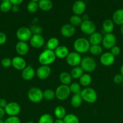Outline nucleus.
Listing matches in <instances>:
<instances>
[{
	"mask_svg": "<svg viewBox=\"0 0 123 123\" xmlns=\"http://www.w3.org/2000/svg\"><path fill=\"white\" fill-rule=\"evenodd\" d=\"M12 6L13 5L10 0H2L0 4V10L4 13H7L12 10Z\"/></svg>",
	"mask_w": 123,
	"mask_h": 123,
	"instance_id": "7c9ffc66",
	"label": "nucleus"
},
{
	"mask_svg": "<svg viewBox=\"0 0 123 123\" xmlns=\"http://www.w3.org/2000/svg\"><path fill=\"white\" fill-rule=\"evenodd\" d=\"M82 22H83V20L80 16L74 14L69 19V24L75 27L80 26Z\"/></svg>",
	"mask_w": 123,
	"mask_h": 123,
	"instance_id": "2f4dec72",
	"label": "nucleus"
},
{
	"mask_svg": "<svg viewBox=\"0 0 123 123\" xmlns=\"http://www.w3.org/2000/svg\"><path fill=\"white\" fill-rule=\"evenodd\" d=\"M116 42V38L112 33H107L102 37V46L106 49H110L115 46Z\"/></svg>",
	"mask_w": 123,
	"mask_h": 123,
	"instance_id": "9d476101",
	"label": "nucleus"
},
{
	"mask_svg": "<svg viewBox=\"0 0 123 123\" xmlns=\"http://www.w3.org/2000/svg\"><path fill=\"white\" fill-rule=\"evenodd\" d=\"M4 123H21V121L18 116L8 117L4 121Z\"/></svg>",
	"mask_w": 123,
	"mask_h": 123,
	"instance_id": "a19ab883",
	"label": "nucleus"
},
{
	"mask_svg": "<svg viewBox=\"0 0 123 123\" xmlns=\"http://www.w3.org/2000/svg\"><path fill=\"white\" fill-rule=\"evenodd\" d=\"M35 74L36 72L31 66H27V67L22 70L21 72V76L22 79L27 81L33 79Z\"/></svg>",
	"mask_w": 123,
	"mask_h": 123,
	"instance_id": "6ab92c4d",
	"label": "nucleus"
},
{
	"mask_svg": "<svg viewBox=\"0 0 123 123\" xmlns=\"http://www.w3.org/2000/svg\"><path fill=\"white\" fill-rule=\"evenodd\" d=\"M27 97L29 100L32 103H40L43 99V91L38 87H31L28 91Z\"/></svg>",
	"mask_w": 123,
	"mask_h": 123,
	"instance_id": "20e7f679",
	"label": "nucleus"
},
{
	"mask_svg": "<svg viewBox=\"0 0 123 123\" xmlns=\"http://www.w3.org/2000/svg\"><path fill=\"white\" fill-rule=\"evenodd\" d=\"M7 102L6 101V99L4 98H0V108H4V109L6 108V106H7Z\"/></svg>",
	"mask_w": 123,
	"mask_h": 123,
	"instance_id": "a18cd8bd",
	"label": "nucleus"
},
{
	"mask_svg": "<svg viewBox=\"0 0 123 123\" xmlns=\"http://www.w3.org/2000/svg\"><path fill=\"white\" fill-rule=\"evenodd\" d=\"M7 36L2 32H0V45H3L7 42Z\"/></svg>",
	"mask_w": 123,
	"mask_h": 123,
	"instance_id": "c03bdc74",
	"label": "nucleus"
},
{
	"mask_svg": "<svg viewBox=\"0 0 123 123\" xmlns=\"http://www.w3.org/2000/svg\"><path fill=\"white\" fill-rule=\"evenodd\" d=\"M115 61V56H113L110 52L102 53L100 58V61L101 64L106 67H109L113 64Z\"/></svg>",
	"mask_w": 123,
	"mask_h": 123,
	"instance_id": "ddd939ff",
	"label": "nucleus"
},
{
	"mask_svg": "<svg viewBox=\"0 0 123 123\" xmlns=\"http://www.w3.org/2000/svg\"><path fill=\"white\" fill-rule=\"evenodd\" d=\"M56 58L59 59L66 58V56L69 53L68 47L64 45H59L55 50H54Z\"/></svg>",
	"mask_w": 123,
	"mask_h": 123,
	"instance_id": "aec40b11",
	"label": "nucleus"
},
{
	"mask_svg": "<svg viewBox=\"0 0 123 123\" xmlns=\"http://www.w3.org/2000/svg\"><path fill=\"white\" fill-rule=\"evenodd\" d=\"M40 0H30V1H34V2H38V1H39Z\"/></svg>",
	"mask_w": 123,
	"mask_h": 123,
	"instance_id": "6e6d98bb",
	"label": "nucleus"
},
{
	"mask_svg": "<svg viewBox=\"0 0 123 123\" xmlns=\"http://www.w3.org/2000/svg\"><path fill=\"white\" fill-rule=\"evenodd\" d=\"M43 99L46 100H52L54 99V97H55V91L51 89H47L43 91Z\"/></svg>",
	"mask_w": 123,
	"mask_h": 123,
	"instance_id": "c9c22d12",
	"label": "nucleus"
},
{
	"mask_svg": "<svg viewBox=\"0 0 123 123\" xmlns=\"http://www.w3.org/2000/svg\"><path fill=\"white\" fill-rule=\"evenodd\" d=\"M15 50L19 56H25L29 52V46L27 42L19 41L16 44Z\"/></svg>",
	"mask_w": 123,
	"mask_h": 123,
	"instance_id": "a211bd4d",
	"label": "nucleus"
},
{
	"mask_svg": "<svg viewBox=\"0 0 123 123\" xmlns=\"http://www.w3.org/2000/svg\"><path fill=\"white\" fill-rule=\"evenodd\" d=\"M80 67L84 72L86 73H91L95 70L96 67V62L95 60L90 56H86L82 58L80 63Z\"/></svg>",
	"mask_w": 123,
	"mask_h": 123,
	"instance_id": "39448f33",
	"label": "nucleus"
},
{
	"mask_svg": "<svg viewBox=\"0 0 123 123\" xmlns=\"http://www.w3.org/2000/svg\"><path fill=\"white\" fill-rule=\"evenodd\" d=\"M54 123H64V121L62 119H56L54 120Z\"/></svg>",
	"mask_w": 123,
	"mask_h": 123,
	"instance_id": "3c124183",
	"label": "nucleus"
},
{
	"mask_svg": "<svg viewBox=\"0 0 123 123\" xmlns=\"http://www.w3.org/2000/svg\"><path fill=\"white\" fill-rule=\"evenodd\" d=\"M89 42L90 45H96V44H100L102 43V36L98 32L95 31L94 33L90 35L89 38Z\"/></svg>",
	"mask_w": 123,
	"mask_h": 123,
	"instance_id": "4be33fe9",
	"label": "nucleus"
},
{
	"mask_svg": "<svg viewBox=\"0 0 123 123\" xmlns=\"http://www.w3.org/2000/svg\"><path fill=\"white\" fill-rule=\"evenodd\" d=\"M72 77L70 73L68 72H62L59 75V80L62 85H69L72 82Z\"/></svg>",
	"mask_w": 123,
	"mask_h": 123,
	"instance_id": "393cba45",
	"label": "nucleus"
},
{
	"mask_svg": "<svg viewBox=\"0 0 123 123\" xmlns=\"http://www.w3.org/2000/svg\"><path fill=\"white\" fill-rule=\"evenodd\" d=\"M37 3L39 8L45 12L51 10L53 7V4L51 0H40Z\"/></svg>",
	"mask_w": 123,
	"mask_h": 123,
	"instance_id": "5701e85b",
	"label": "nucleus"
},
{
	"mask_svg": "<svg viewBox=\"0 0 123 123\" xmlns=\"http://www.w3.org/2000/svg\"><path fill=\"white\" fill-rule=\"evenodd\" d=\"M82 20L83 21H86V20H89V17L88 14H84L82 17Z\"/></svg>",
	"mask_w": 123,
	"mask_h": 123,
	"instance_id": "8fccbe9b",
	"label": "nucleus"
},
{
	"mask_svg": "<svg viewBox=\"0 0 123 123\" xmlns=\"http://www.w3.org/2000/svg\"><path fill=\"white\" fill-rule=\"evenodd\" d=\"M89 51L90 52L92 55H94V56H98V55H101L102 54V48L100 46V44L90 45Z\"/></svg>",
	"mask_w": 123,
	"mask_h": 123,
	"instance_id": "473e14b6",
	"label": "nucleus"
},
{
	"mask_svg": "<svg viewBox=\"0 0 123 123\" xmlns=\"http://www.w3.org/2000/svg\"><path fill=\"white\" fill-rule=\"evenodd\" d=\"M12 66L18 70L22 71L27 67V62L25 59L20 56H16L12 60Z\"/></svg>",
	"mask_w": 123,
	"mask_h": 123,
	"instance_id": "f3484780",
	"label": "nucleus"
},
{
	"mask_svg": "<svg viewBox=\"0 0 123 123\" xmlns=\"http://www.w3.org/2000/svg\"><path fill=\"white\" fill-rule=\"evenodd\" d=\"M11 3L12 5H16V6H19L20 5L22 2L24 1V0H10Z\"/></svg>",
	"mask_w": 123,
	"mask_h": 123,
	"instance_id": "49530a36",
	"label": "nucleus"
},
{
	"mask_svg": "<svg viewBox=\"0 0 123 123\" xmlns=\"http://www.w3.org/2000/svg\"><path fill=\"white\" fill-rule=\"evenodd\" d=\"M6 114L9 117L18 116L20 113L21 108L19 103L14 102H11L7 103V106L4 108Z\"/></svg>",
	"mask_w": 123,
	"mask_h": 123,
	"instance_id": "6e6552de",
	"label": "nucleus"
},
{
	"mask_svg": "<svg viewBox=\"0 0 123 123\" xmlns=\"http://www.w3.org/2000/svg\"><path fill=\"white\" fill-rule=\"evenodd\" d=\"M1 66L4 67V68H9L10 67L12 66V60L9 58H4L2 60H1Z\"/></svg>",
	"mask_w": 123,
	"mask_h": 123,
	"instance_id": "58836bf2",
	"label": "nucleus"
},
{
	"mask_svg": "<svg viewBox=\"0 0 123 123\" xmlns=\"http://www.w3.org/2000/svg\"><path fill=\"white\" fill-rule=\"evenodd\" d=\"M120 74L123 76V64L121 66L120 68Z\"/></svg>",
	"mask_w": 123,
	"mask_h": 123,
	"instance_id": "603ef678",
	"label": "nucleus"
},
{
	"mask_svg": "<svg viewBox=\"0 0 123 123\" xmlns=\"http://www.w3.org/2000/svg\"><path fill=\"white\" fill-rule=\"evenodd\" d=\"M69 86L71 92L73 93L74 94H79L81 93L82 88H81L80 84L77 82H74L69 85Z\"/></svg>",
	"mask_w": 123,
	"mask_h": 123,
	"instance_id": "e433bc0d",
	"label": "nucleus"
},
{
	"mask_svg": "<svg viewBox=\"0 0 123 123\" xmlns=\"http://www.w3.org/2000/svg\"><path fill=\"white\" fill-rule=\"evenodd\" d=\"M54 118L49 114H44L40 117L38 123H54Z\"/></svg>",
	"mask_w": 123,
	"mask_h": 123,
	"instance_id": "f704fd0d",
	"label": "nucleus"
},
{
	"mask_svg": "<svg viewBox=\"0 0 123 123\" xmlns=\"http://www.w3.org/2000/svg\"><path fill=\"white\" fill-rule=\"evenodd\" d=\"M38 8V3L37 2H34V1H30L27 6V9L29 13H35L37 12Z\"/></svg>",
	"mask_w": 123,
	"mask_h": 123,
	"instance_id": "4c0bfd02",
	"label": "nucleus"
},
{
	"mask_svg": "<svg viewBox=\"0 0 123 123\" xmlns=\"http://www.w3.org/2000/svg\"><path fill=\"white\" fill-rule=\"evenodd\" d=\"M0 123H4V121L2 119H0Z\"/></svg>",
	"mask_w": 123,
	"mask_h": 123,
	"instance_id": "5fc2aeb1",
	"label": "nucleus"
},
{
	"mask_svg": "<svg viewBox=\"0 0 123 123\" xmlns=\"http://www.w3.org/2000/svg\"><path fill=\"white\" fill-rule=\"evenodd\" d=\"M56 59L54 50L45 49L40 54L38 57V61L41 66H49L55 61Z\"/></svg>",
	"mask_w": 123,
	"mask_h": 123,
	"instance_id": "f257e3e1",
	"label": "nucleus"
},
{
	"mask_svg": "<svg viewBox=\"0 0 123 123\" xmlns=\"http://www.w3.org/2000/svg\"><path fill=\"white\" fill-rule=\"evenodd\" d=\"M32 36L33 34L30 29L26 26L20 27L16 32V38L20 42H27V41H30Z\"/></svg>",
	"mask_w": 123,
	"mask_h": 123,
	"instance_id": "423d86ee",
	"label": "nucleus"
},
{
	"mask_svg": "<svg viewBox=\"0 0 123 123\" xmlns=\"http://www.w3.org/2000/svg\"><path fill=\"white\" fill-rule=\"evenodd\" d=\"M71 91H70L69 85H60L58 86L55 91V97L59 100L63 101L67 99L70 96Z\"/></svg>",
	"mask_w": 123,
	"mask_h": 123,
	"instance_id": "0eeeda50",
	"label": "nucleus"
},
{
	"mask_svg": "<svg viewBox=\"0 0 123 123\" xmlns=\"http://www.w3.org/2000/svg\"><path fill=\"white\" fill-rule=\"evenodd\" d=\"M19 6H16V5H13L12 10H12L13 12H14V13H17V12L19 11Z\"/></svg>",
	"mask_w": 123,
	"mask_h": 123,
	"instance_id": "de8ad7c7",
	"label": "nucleus"
},
{
	"mask_svg": "<svg viewBox=\"0 0 123 123\" xmlns=\"http://www.w3.org/2000/svg\"><path fill=\"white\" fill-rule=\"evenodd\" d=\"M64 123H80L78 118L73 114H66L63 118Z\"/></svg>",
	"mask_w": 123,
	"mask_h": 123,
	"instance_id": "72a5a7b5",
	"label": "nucleus"
},
{
	"mask_svg": "<svg viewBox=\"0 0 123 123\" xmlns=\"http://www.w3.org/2000/svg\"><path fill=\"white\" fill-rule=\"evenodd\" d=\"M113 82L116 84H122L123 82V76L121 74H117L113 77Z\"/></svg>",
	"mask_w": 123,
	"mask_h": 123,
	"instance_id": "37998d69",
	"label": "nucleus"
},
{
	"mask_svg": "<svg viewBox=\"0 0 123 123\" xmlns=\"http://www.w3.org/2000/svg\"><path fill=\"white\" fill-rule=\"evenodd\" d=\"M76 32L75 27L70 24H66L63 25L60 28V34L62 36L66 38L72 37Z\"/></svg>",
	"mask_w": 123,
	"mask_h": 123,
	"instance_id": "4468645a",
	"label": "nucleus"
},
{
	"mask_svg": "<svg viewBox=\"0 0 123 123\" xmlns=\"http://www.w3.org/2000/svg\"><path fill=\"white\" fill-rule=\"evenodd\" d=\"M110 52L114 56H118L121 53V49L118 46H114L113 48L110 49Z\"/></svg>",
	"mask_w": 123,
	"mask_h": 123,
	"instance_id": "79ce46f5",
	"label": "nucleus"
},
{
	"mask_svg": "<svg viewBox=\"0 0 123 123\" xmlns=\"http://www.w3.org/2000/svg\"><path fill=\"white\" fill-rule=\"evenodd\" d=\"M59 46V40L56 37H51L48 39L47 43V49L51 50H54Z\"/></svg>",
	"mask_w": 123,
	"mask_h": 123,
	"instance_id": "c756f323",
	"label": "nucleus"
},
{
	"mask_svg": "<svg viewBox=\"0 0 123 123\" xmlns=\"http://www.w3.org/2000/svg\"><path fill=\"white\" fill-rule=\"evenodd\" d=\"M122 87H123V82L122 83Z\"/></svg>",
	"mask_w": 123,
	"mask_h": 123,
	"instance_id": "13d9d810",
	"label": "nucleus"
},
{
	"mask_svg": "<svg viewBox=\"0 0 123 123\" xmlns=\"http://www.w3.org/2000/svg\"><path fill=\"white\" fill-rule=\"evenodd\" d=\"M83 98L81 96L80 94H74L71 100V105L73 108H78L81 106L83 103Z\"/></svg>",
	"mask_w": 123,
	"mask_h": 123,
	"instance_id": "bb28decb",
	"label": "nucleus"
},
{
	"mask_svg": "<svg viewBox=\"0 0 123 123\" xmlns=\"http://www.w3.org/2000/svg\"><path fill=\"white\" fill-rule=\"evenodd\" d=\"M84 73V71L82 69V67L80 66H76V67H73L71 71V77L72 78L74 79H79L82 76Z\"/></svg>",
	"mask_w": 123,
	"mask_h": 123,
	"instance_id": "cd10ccee",
	"label": "nucleus"
},
{
	"mask_svg": "<svg viewBox=\"0 0 123 123\" xmlns=\"http://www.w3.org/2000/svg\"><path fill=\"white\" fill-rule=\"evenodd\" d=\"M120 31H121V32L122 34L123 35V25H122L121 26V28H120Z\"/></svg>",
	"mask_w": 123,
	"mask_h": 123,
	"instance_id": "864d4df0",
	"label": "nucleus"
},
{
	"mask_svg": "<svg viewBox=\"0 0 123 123\" xmlns=\"http://www.w3.org/2000/svg\"><path fill=\"white\" fill-rule=\"evenodd\" d=\"M51 72V69L49 66H41L36 71V74L39 79L45 80L49 76Z\"/></svg>",
	"mask_w": 123,
	"mask_h": 123,
	"instance_id": "2eb2a0df",
	"label": "nucleus"
},
{
	"mask_svg": "<svg viewBox=\"0 0 123 123\" xmlns=\"http://www.w3.org/2000/svg\"><path fill=\"white\" fill-rule=\"evenodd\" d=\"M90 46V44L89 40L83 37L77 38L73 44V48L75 52L80 54L88 52L89 50Z\"/></svg>",
	"mask_w": 123,
	"mask_h": 123,
	"instance_id": "f03ea898",
	"label": "nucleus"
},
{
	"mask_svg": "<svg viewBox=\"0 0 123 123\" xmlns=\"http://www.w3.org/2000/svg\"><path fill=\"white\" fill-rule=\"evenodd\" d=\"M86 8V3L82 0H77L75 1L72 5V10L74 14L80 16L83 14Z\"/></svg>",
	"mask_w": 123,
	"mask_h": 123,
	"instance_id": "dca6fc26",
	"label": "nucleus"
},
{
	"mask_svg": "<svg viewBox=\"0 0 123 123\" xmlns=\"http://www.w3.org/2000/svg\"><path fill=\"white\" fill-rule=\"evenodd\" d=\"M30 44L34 49H40L45 44V38L42 34H33L30 40Z\"/></svg>",
	"mask_w": 123,
	"mask_h": 123,
	"instance_id": "f8f14e48",
	"label": "nucleus"
},
{
	"mask_svg": "<svg viewBox=\"0 0 123 123\" xmlns=\"http://www.w3.org/2000/svg\"><path fill=\"white\" fill-rule=\"evenodd\" d=\"M83 100L88 103H94L97 100V93L94 88L86 87L83 89L80 93Z\"/></svg>",
	"mask_w": 123,
	"mask_h": 123,
	"instance_id": "7ed1b4c3",
	"label": "nucleus"
},
{
	"mask_svg": "<svg viewBox=\"0 0 123 123\" xmlns=\"http://www.w3.org/2000/svg\"><path fill=\"white\" fill-rule=\"evenodd\" d=\"M6 115V112L4 108H0V119H2V118Z\"/></svg>",
	"mask_w": 123,
	"mask_h": 123,
	"instance_id": "09e8293b",
	"label": "nucleus"
},
{
	"mask_svg": "<svg viewBox=\"0 0 123 123\" xmlns=\"http://www.w3.org/2000/svg\"><path fill=\"white\" fill-rule=\"evenodd\" d=\"M26 123H35L34 122H33V121H27Z\"/></svg>",
	"mask_w": 123,
	"mask_h": 123,
	"instance_id": "4d7b16f0",
	"label": "nucleus"
},
{
	"mask_svg": "<svg viewBox=\"0 0 123 123\" xmlns=\"http://www.w3.org/2000/svg\"><path fill=\"white\" fill-rule=\"evenodd\" d=\"M82 58L81 55L76 52H71L69 53L66 58V63L71 67H76L80 64Z\"/></svg>",
	"mask_w": 123,
	"mask_h": 123,
	"instance_id": "1a4fd4ad",
	"label": "nucleus"
},
{
	"mask_svg": "<svg viewBox=\"0 0 123 123\" xmlns=\"http://www.w3.org/2000/svg\"><path fill=\"white\" fill-rule=\"evenodd\" d=\"M102 27L103 31H104L106 34L112 33V32L113 31V30H114L115 24L113 22V20H111V19H106V20L103 22V23H102Z\"/></svg>",
	"mask_w": 123,
	"mask_h": 123,
	"instance_id": "b1692460",
	"label": "nucleus"
},
{
	"mask_svg": "<svg viewBox=\"0 0 123 123\" xmlns=\"http://www.w3.org/2000/svg\"><path fill=\"white\" fill-rule=\"evenodd\" d=\"M112 20L116 25H123V9H118L113 13Z\"/></svg>",
	"mask_w": 123,
	"mask_h": 123,
	"instance_id": "412c9836",
	"label": "nucleus"
},
{
	"mask_svg": "<svg viewBox=\"0 0 123 123\" xmlns=\"http://www.w3.org/2000/svg\"><path fill=\"white\" fill-rule=\"evenodd\" d=\"M54 114L57 119L63 120L65 117L66 115V109L64 107L62 106H58L54 109Z\"/></svg>",
	"mask_w": 123,
	"mask_h": 123,
	"instance_id": "c85d7f7f",
	"label": "nucleus"
},
{
	"mask_svg": "<svg viewBox=\"0 0 123 123\" xmlns=\"http://www.w3.org/2000/svg\"><path fill=\"white\" fill-rule=\"evenodd\" d=\"M80 30L84 34L91 35L94 33L96 31V26L95 24L91 20H86L83 21L82 24L80 26Z\"/></svg>",
	"mask_w": 123,
	"mask_h": 123,
	"instance_id": "9b49d317",
	"label": "nucleus"
},
{
	"mask_svg": "<svg viewBox=\"0 0 123 123\" xmlns=\"http://www.w3.org/2000/svg\"><path fill=\"white\" fill-rule=\"evenodd\" d=\"M31 32L33 34H41L43 32V29L39 25H33L30 28Z\"/></svg>",
	"mask_w": 123,
	"mask_h": 123,
	"instance_id": "ea45409f",
	"label": "nucleus"
},
{
	"mask_svg": "<svg viewBox=\"0 0 123 123\" xmlns=\"http://www.w3.org/2000/svg\"><path fill=\"white\" fill-rule=\"evenodd\" d=\"M92 77L89 73H83V75L80 78L79 83L80 85L85 87H88L92 82Z\"/></svg>",
	"mask_w": 123,
	"mask_h": 123,
	"instance_id": "a878e982",
	"label": "nucleus"
}]
</instances>
